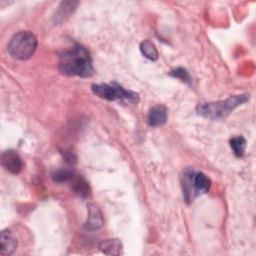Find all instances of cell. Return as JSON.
I'll use <instances>...</instances> for the list:
<instances>
[{"label": "cell", "mask_w": 256, "mask_h": 256, "mask_svg": "<svg viewBox=\"0 0 256 256\" xmlns=\"http://www.w3.org/2000/svg\"><path fill=\"white\" fill-rule=\"evenodd\" d=\"M59 71L67 76H92L94 68L88 50L77 44L64 51L59 57Z\"/></svg>", "instance_id": "obj_1"}, {"label": "cell", "mask_w": 256, "mask_h": 256, "mask_svg": "<svg viewBox=\"0 0 256 256\" xmlns=\"http://www.w3.org/2000/svg\"><path fill=\"white\" fill-rule=\"evenodd\" d=\"M248 100L249 94L247 93L233 95L225 100L199 104L196 107V112L198 115L207 119L221 120L227 117L235 108L246 103Z\"/></svg>", "instance_id": "obj_2"}, {"label": "cell", "mask_w": 256, "mask_h": 256, "mask_svg": "<svg viewBox=\"0 0 256 256\" xmlns=\"http://www.w3.org/2000/svg\"><path fill=\"white\" fill-rule=\"evenodd\" d=\"M211 180L203 172L188 169L182 176V189L185 200L189 203L196 197L209 191Z\"/></svg>", "instance_id": "obj_3"}, {"label": "cell", "mask_w": 256, "mask_h": 256, "mask_svg": "<svg viewBox=\"0 0 256 256\" xmlns=\"http://www.w3.org/2000/svg\"><path fill=\"white\" fill-rule=\"evenodd\" d=\"M37 48V38L30 31H19L10 39L7 50L17 60H27L33 56Z\"/></svg>", "instance_id": "obj_4"}, {"label": "cell", "mask_w": 256, "mask_h": 256, "mask_svg": "<svg viewBox=\"0 0 256 256\" xmlns=\"http://www.w3.org/2000/svg\"><path fill=\"white\" fill-rule=\"evenodd\" d=\"M91 89L96 96L108 101L121 100L131 104H136L139 102L138 93L127 90L116 82L92 84Z\"/></svg>", "instance_id": "obj_5"}, {"label": "cell", "mask_w": 256, "mask_h": 256, "mask_svg": "<svg viewBox=\"0 0 256 256\" xmlns=\"http://www.w3.org/2000/svg\"><path fill=\"white\" fill-rule=\"evenodd\" d=\"M2 167L11 174H19L23 168V161L20 155L14 150H7L1 155Z\"/></svg>", "instance_id": "obj_6"}, {"label": "cell", "mask_w": 256, "mask_h": 256, "mask_svg": "<svg viewBox=\"0 0 256 256\" xmlns=\"http://www.w3.org/2000/svg\"><path fill=\"white\" fill-rule=\"evenodd\" d=\"M87 210H88V218L85 222V229L89 231L98 230L103 226L104 219L101 210L99 207L93 203L87 204Z\"/></svg>", "instance_id": "obj_7"}, {"label": "cell", "mask_w": 256, "mask_h": 256, "mask_svg": "<svg viewBox=\"0 0 256 256\" xmlns=\"http://www.w3.org/2000/svg\"><path fill=\"white\" fill-rule=\"evenodd\" d=\"M168 118L167 108L163 105H156L152 107L147 116V122L151 127L162 126L166 123Z\"/></svg>", "instance_id": "obj_8"}, {"label": "cell", "mask_w": 256, "mask_h": 256, "mask_svg": "<svg viewBox=\"0 0 256 256\" xmlns=\"http://www.w3.org/2000/svg\"><path fill=\"white\" fill-rule=\"evenodd\" d=\"M0 254L1 255H10L12 254L18 245L16 236L10 230H3L0 234Z\"/></svg>", "instance_id": "obj_9"}, {"label": "cell", "mask_w": 256, "mask_h": 256, "mask_svg": "<svg viewBox=\"0 0 256 256\" xmlns=\"http://www.w3.org/2000/svg\"><path fill=\"white\" fill-rule=\"evenodd\" d=\"M79 2L77 1H65L61 2L58 6V9L54 15V21L55 23H61L64 20H66L70 15L74 12Z\"/></svg>", "instance_id": "obj_10"}, {"label": "cell", "mask_w": 256, "mask_h": 256, "mask_svg": "<svg viewBox=\"0 0 256 256\" xmlns=\"http://www.w3.org/2000/svg\"><path fill=\"white\" fill-rule=\"evenodd\" d=\"M100 250L106 255H120L122 253V242L117 238L105 239L99 243Z\"/></svg>", "instance_id": "obj_11"}, {"label": "cell", "mask_w": 256, "mask_h": 256, "mask_svg": "<svg viewBox=\"0 0 256 256\" xmlns=\"http://www.w3.org/2000/svg\"><path fill=\"white\" fill-rule=\"evenodd\" d=\"M73 189L81 197L85 198L90 195V187L88 182L81 176L73 178Z\"/></svg>", "instance_id": "obj_12"}, {"label": "cell", "mask_w": 256, "mask_h": 256, "mask_svg": "<svg viewBox=\"0 0 256 256\" xmlns=\"http://www.w3.org/2000/svg\"><path fill=\"white\" fill-rule=\"evenodd\" d=\"M246 139L243 136H237L230 139V147L236 157H242L246 150Z\"/></svg>", "instance_id": "obj_13"}, {"label": "cell", "mask_w": 256, "mask_h": 256, "mask_svg": "<svg viewBox=\"0 0 256 256\" xmlns=\"http://www.w3.org/2000/svg\"><path fill=\"white\" fill-rule=\"evenodd\" d=\"M140 50L142 54L149 60L155 61L158 59V51L155 45L150 40H144L140 44Z\"/></svg>", "instance_id": "obj_14"}, {"label": "cell", "mask_w": 256, "mask_h": 256, "mask_svg": "<svg viewBox=\"0 0 256 256\" xmlns=\"http://www.w3.org/2000/svg\"><path fill=\"white\" fill-rule=\"evenodd\" d=\"M51 177L54 182L63 183L73 180V178L75 177V173L71 169H58L52 172Z\"/></svg>", "instance_id": "obj_15"}, {"label": "cell", "mask_w": 256, "mask_h": 256, "mask_svg": "<svg viewBox=\"0 0 256 256\" xmlns=\"http://www.w3.org/2000/svg\"><path fill=\"white\" fill-rule=\"evenodd\" d=\"M169 75L172 76V77L178 78V79H180L181 81H183L185 83H188V84L191 83V77L189 75V72L186 69L182 68V67H178L176 69L171 70L169 72Z\"/></svg>", "instance_id": "obj_16"}, {"label": "cell", "mask_w": 256, "mask_h": 256, "mask_svg": "<svg viewBox=\"0 0 256 256\" xmlns=\"http://www.w3.org/2000/svg\"><path fill=\"white\" fill-rule=\"evenodd\" d=\"M62 153H63L64 158L66 159V161H67L69 164H74V163H76L77 158H76V156H75L72 152H67V151H65V152H62Z\"/></svg>", "instance_id": "obj_17"}]
</instances>
